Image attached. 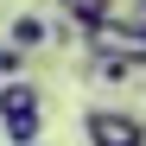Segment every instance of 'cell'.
Wrapping results in <instances>:
<instances>
[{"mask_svg":"<svg viewBox=\"0 0 146 146\" xmlns=\"http://www.w3.org/2000/svg\"><path fill=\"white\" fill-rule=\"evenodd\" d=\"M83 44H89V57H102V64L146 70V32H127V26H95V32H83Z\"/></svg>","mask_w":146,"mask_h":146,"instance_id":"7a4b0ae2","label":"cell"},{"mask_svg":"<svg viewBox=\"0 0 146 146\" xmlns=\"http://www.w3.org/2000/svg\"><path fill=\"white\" fill-rule=\"evenodd\" d=\"M57 7H64L70 19H76L83 32H95V26H108V7H102V0H57Z\"/></svg>","mask_w":146,"mask_h":146,"instance_id":"5b68a950","label":"cell"},{"mask_svg":"<svg viewBox=\"0 0 146 146\" xmlns=\"http://www.w3.org/2000/svg\"><path fill=\"white\" fill-rule=\"evenodd\" d=\"M7 44H13V51H26V57H32V51H44V44H51V19H44V13H19Z\"/></svg>","mask_w":146,"mask_h":146,"instance_id":"277c9868","label":"cell"},{"mask_svg":"<svg viewBox=\"0 0 146 146\" xmlns=\"http://www.w3.org/2000/svg\"><path fill=\"white\" fill-rule=\"evenodd\" d=\"M38 146H44V140H38Z\"/></svg>","mask_w":146,"mask_h":146,"instance_id":"ba28073f","label":"cell"},{"mask_svg":"<svg viewBox=\"0 0 146 146\" xmlns=\"http://www.w3.org/2000/svg\"><path fill=\"white\" fill-rule=\"evenodd\" d=\"M0 133H7L13 146H38L44 133V89L38 83H0Z\"/></svg>","mask_w":146,"mask_h":146,"instance_id":"6da1fadb","label":"cell"},{"mask_svg":"<svg viewBox=\"0 0 146 146\" xmlns=\"http://www.w3.org/2000/svg\"><path fill=\"white\" fill-rule=\"evenodd\" d=\"M83 133H89V146H146V121L127 108H89Z\"/></svg>","mask_w":146,"mask_h":146,"instance_id":"3957f363","label":"cell"},{"mask_svg":"<svg viewBox=\"0 0 146 146\" xmlns=\"http://www.w3.org/2000/svg\"><path fill=\"white\" fill-rule=\"evenodd\" d=\"M19 70H26V51H13V44H0V76L19 83Z\"/></svg>","mask_w":146,"mask_h":146,"instance_id":"8992f818","label":"cell"},{"mask_svg":"<svg viewBox=\"0 0 146 146\" xmlns=\"http://www.w3.org/2000/svg\"><path fill=\"white\" fill-rule=\"evenodd\" d=\"M102 7H108V13H114V7H127V0H102Z\"/></svg>","mask_w":146,"mask_h":146,"instance_id":"52a82bcc","label":"cell"}]
</instances>
